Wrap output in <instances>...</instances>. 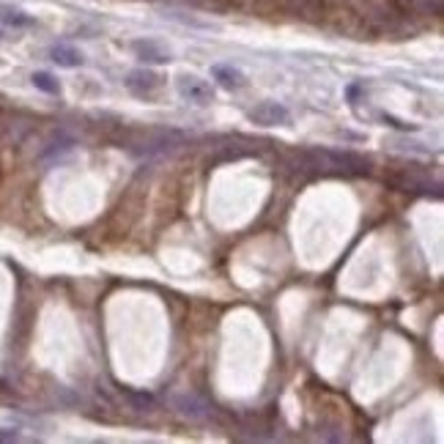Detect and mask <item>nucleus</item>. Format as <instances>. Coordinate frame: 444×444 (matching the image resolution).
<instances>
[{"instance_id":"1","label":"nucleus","mask_w":444,"mask_h":444,"mask_svg":"<svg viewBox=\"0 0 444 444\" xmlns=\"http://www.w3.org/2000/svg\"><path fill=\"white\" fill-rule=\"evenodd\" d=\"M247 118L258 127H288L291 124V110L280 102H261L247 113Z\"/></svg>"},{"instance_id":"2","label":"nucleus","mask_w":444,"mask_h":444,"mask_svg":"<svg viewBox=\"0 0 444 444\" xmlns=\"http://www.w3.org/2000/svg\"><path fill=\"white\" fill-rule=\"evenodd\" d=\"M184 143V134L176 132V129H157V132H148L140 143V154H165V151H173Z\"/></svg>"},{"instance_id":"3","label":"nucleus","mask_w":444,"mask_h":444,"mask_svg":"<svg viewBox=\"0 0 444 444\" xmlns=\"http://www.w3.org/2000/svg\"><path fill=\"white\" fill-rule=\"evenodd\" d=\"M179 96L184 102L197 104V107H206V104L214 102V88L206 80L195 77V74H184V77H179Z\"/></svg>"},{"instance_id":"4","label":"nucleus","mask_w":444,"mask_h":444,"mask_svg":"<svg viewBox=\"0 0 444 444\" xmlns=\"http://www.w3.org/2000/svg\"><path fill=\"white\" fill-rule=\"evenodd\" d=\"M124 85L134 96H151L162 85V77L151 69H134L124 77Z\"/></svg>"},{"instance_id":"5","label":"nucleus","mask_w":444,"mask_h":444,"mask_svg":"<svg viewBox=\"0 0 444 444\" xmlns=\"http://www.w3.org/2000/svg\"><path fill=\"white\" fill-rule=\"evenodd\" d=\"M132 53L143 61V64H154V66H162L170 61V53L157 44V41H151V39H140V41H132Z\"/></svg>"},{"instance_id":"6","label":"nucleus","mask_w":444,"mask_h":444,"mask_svg":"<svg viewBox=\"0 0 444 444\" xmlns=\"http://www.w3.org/2000/svg\"><path fill=\"white\" fill-rule=\"evenodd\" d=\"M211 77L220 83L225 91H242L247 85V77L230 64H214L211 66Z\"/></svg>"},{"instance_id":"7","label":"nucleus","mask_w":444,"mask_h":444,"mask_svg":"<svg viewBox=\"0 0 444 444\" xmlns=\"http://www.w3.org/2000/svg\"><path fill=\"white\" fill-rule=\"evenodd\" d=\"M50 61L64 69H77V66H83V53L69 44H55V47H50Z\"/></svg>"},{"instance_id":"8","label":"nucleus","mask_w":444,"mask_h":444,"mask_svg":"<svg viewBox=\"0 0 444 444\" xmlns=\"http://www.w3.org/2000/svg\"><path fill=\"white\" fill-rule=\"evenodd\" d=\"M0 22L3 25H8V28H31L36 25V20H33L31 14H25L22 8H17V6H3V11H0Z\"/></svg>"},{"instance_id":"9","label":"nucleus","mask_w":444,"mask_h":444,"mask_svg":"<svg viewBox=\"0 0 444 444\" xmlns=\"http://www.w3.org/2000/svg\"><path fill=\"white\" fill-rule=\"evenodd\" d=\"M176 409L184 414V417H190V419H203V417L209 414V406H206V403H200L195 395L176 398Z\"/></svg>"},{"instance_id":"10","label":"nucleus","mask_w":444,"mask_h":444,"mask_svg":"<svg viewBox=\"0 0 444 444\" xmlns=\"http://www.w3.org/2000/svg\"><path fill=\"white\" fill-rule=\"evenodd\" d=\"M33 85L39 88V91H44V94H61V83L50 74V71H33Z\"/></svg>"},{"instance_id":"11","label":"nucleus","mask_w":444,"mask_h":444,"mask_svg":"<svg viewBox=\"0 0 444 444\" xmlns=\"http://www.w3.org/2000/svg\"><path fill=\"white\" fill-rule=\"evenodd\" d=\"M381 121L387 124V127L398 129V132H414V124H406V121H398V118H392V116H381Z\"/></svg>"},{"instance_id":"12","label":"nucleus","mask_w":444,"mask_h":444,"mask_svg":"<svg viewBox=\"0 0 444 444\" xmlns=\"http://www.w3.org/2000/svg\"><path fill=\"white\" fill-rule=\"evenodd\" d=\"M17 439H20V433L14 428H0V442H17Z\"/></svg>"},{"instance_id":"13","label":"nucleus","mask_w":444,"mask_h":444,"mask_svg":"<svg viewBox=\"0 0 444 444\" xmlns=\"http://www.w3.org/2000/svg\"><path fill=\"white\" fill-rule=\"evenodd\" d=\"M3 6H6V3H0V11H3Z\"/></svg>"},{"instance_id":"14","label":"nucleus","mask_w":444,"mask_h":444,"mask_svg":"<svg viewBox=\"0 0 444 444\" xmlns=\"http://www.w3.org/2000/svg\"><path fill=\"white\" fill-rule=\"evenodd\" d=\"M0 39H3V28H0Z\"/></svg>"}]
</instances>
